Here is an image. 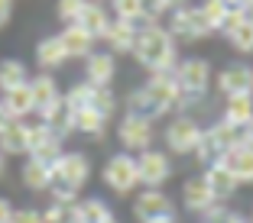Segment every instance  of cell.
I'll use <instances>...</instances> for the list:
<instances>
[{
  "mask_svg": "<svg viewBox=\"0 0 253 223\" xmlns=\"http://www.w3.org/2000/svg\"><path fill=\"white\" fill-rule=\"evenodd\" d=\"M179 84H175V74L172 71H159V74H149L146 84L133 88L126 94V113L143 120H159L166 117L169 110H179Z\"/></svg>",
  "mask_w": 253,
  "mask_h": 223,
  "instance_id": "obj_1",
  "label": "cell"
},
{
  "mask_svg": "<svg viewBox=\"0 0 253 223\" xmlns=\"http://www.w3.org/2000/svg\"><path fill=\"white\" fill-rule=\"evenodd\" d=\"M130 55L149 74L175 71V65H179V42L172 39V32L166 30L163 23H153V26L136 32V42H133V52Z\"/></svg>",
  "mask_w": 253,
  "mask_h": 223,
  "instance_id": "obj_2",
  "label": "cell"
},
{
  "mask_svg": "<svg viewBox=\"0 0 253 223\" xmlns=\"http://www.w3.org/2000/svg\"><path fill=\"white\" fill-rule=\"evenodd\" d=\"M175 84H179V110H192L195 104L205 100L211 88V62L201 59V55H192V59H179L175 65Z\"/></svg>",
  "mask_w": 253,
  "mask_h": 223,
  "instance_id": "obj_3",
  "label": "cell"
},
{
  "mask_svg": "<svg viewBox=\"0 0 253 223\" xmlns=\"http://www.w3.org/2000/svg\"><path fill=\"white\" fill-rule=\"evenodd\" d=\"M240 139H244V133H240V129H234L231 123H224V120H217V123H211V127L201 129V139H198V149H195V159H198L205 168H208V165H217Z\"/></svg>",
  "mask_w": 253,
  "mask_h": 223,
  "instance_id": "obj_4",
  "label": "cell"
},
{
  "mask_svg": "<svg viewBox=\"0 0 253 223\" xmlns=\"http://www.w3.org/2000/svg\"><path fill=\"white\" fill-rule=\"evenodd\" d=\"M91 178V159L84 152H62L52 165V188L82 194Z\"/></svg>",
  "mask_w": 253,
  "mask_h": 223,
  "instance_id": "obj_5",
  "label": "cell"
},
{
  "mask_svg": "<svg viewBox=\"0 0 253 223\" xmlns=\"http://www.w3.org/2000/svg\"><path fill=\"white\" fill-rule=\"evenodd\" d=\"M101 181L107 191H114L117 197H126L140 188V175H136V156L130 152H114L101 168Z\"/></svg>",
  "mask_w": 253,
  "mask_h": 223,
  "instance_id": "obj_6",
  "label": "cell"
},
{
  "mask_svg": "<svg viewBox=\"0 0 253 223\" xmlns=\"http://www.w3.org/2000/svg\"><path fill=\"white\" fill-rule=\"evenodd\" d=\"M166 30L172 32V39L175 42H198V39H208L211 32V23L205 20V13H201V7H195V3H182V7L169 10V26Z\"/></svg>",
  "mask_w": 253,
  "mask_h": 223,
  "instance_id": "obj_7",
  "label": "cell"
},
{
  "mask_svg": "<svg viewBox=\"0 0 253 223\" xmlns=\"http://www.w3.org/2000/svg\"><path fill=\"white\" fill-rule=\"evenodd\" d=\"M201 123L188 113H179V117L169 120V127L163 129V142L172 156H195L198 149V139H201Z\"/></svg>",
  "mask_w": 253,
  "mask_h": 223,
  "instance_id": "obj_8",
  "label": "cell"
},
{
  "mask_svg": "<svg viewBox=\"0 0 253 223\" xmlns=\"http://www.w3.org/2000/svg\"><path fill=\"white\" fill-rule=\"evenodd\" d=\"M117 139L124 146V152L130 156H140L146 149H153V139H156V127L143 117H133V113H124L117 123Z\"/></svg>",
  "mask_w": 253,
  "mask_h": 223,
  "instance_id": "obj_9",
  "label": "cell"
},
{
  "mask_svg": "<svg viewBox=\"0 0 253 223\" xmlns=\"http://www.w3.org/2000/svg\"><path fill=\"white\" fill-rule=\"evenodd\" d=\"M136 175L143 188H163L172 178V159L163 149H146L136 156Z\"/></svg>",
  "mask_w": 253,
  "mask_h": 223,
  "instance_id": "obj_10",
  "label": "cell"
},
{
  "mask_svg": "<svg viewBox=\"0 0 253 223\" xmlns=\"http://www.w3.org/2000/svg\"><path fill=\"white\" fill-rule=\"evenodd\" d=\"M133 217L140 223H149V220H159V217H175V204L166 191L159 188H146L133 197Z\"/></svg>",
  "mask_w": 253,
  "mask_h": 223,
  "instance_id": "obj_11",
  "label": "cell"
},
{
  "mask_svg": "<svg viewBox=\"0 0 253 223\" xmlns=\"http://www.w3.org/2000/svg\"><path fill=\"white\" fill-rule=\"evenodd\" d=\"M62 152H65L62 139L45 127V123H30V156L26 159H36V162H42V165L52 168L55 159H59Z\"/></svg>",
  "mask_w": 253,
  "mask_h": 223,
  "instance_id": "obj_12",
  "label": "cell"
},
{
  "mask_svg": "<svg viewBox=\"0 0 253 223\" xmlns=\"http://www.w3.org/2000/svg\"><path fill=\"white\" fill-rule=\"evenodd\" d=\"M114 78H117V59H114L111 52H91L88 59H84V81L91 84V88H111Z\"/></svg>",
  "mask_w": 253,
  "mask_h": 223,
  "instance_id": "obj_13",
  "label": "cell"
},
{
  "mask_svg": "<svg viewBox=\"0 0 253 223\" xmlns=\"http://www.w3.org/2000/svg\"><path fill=\"white\" fill-rule=\"evenodd\" d=\"M30 94H33V113H45L49 107L62 100V88L55 81V74L49 71H39L30 78Z\"/></svg>",
  "mask_w": 253,
  "mask_h": 223,
  "instance_id": "obj_14",
  "label": "cell"
},
{
  "mask_svg": "<svg viewBox=\"0 0 253 223\" xmlns=\"http://www.w3.org/2000/svg\"><path fill=\"white\" fill-rule=\"evenodd\" d=\"M0 156L3 159L30 156V123L26 120H13L7 129H0Z\"/></svg>",
  "mask_w": 253,
  "mask_h": 223,
  "instance_id": "obj_15",
  "label": "cell"
},
{
  "mask_svg": "<svg viewBox=\"0 0 253 223\" xmlns=\"http://www.w3.org/2000/svg\"><path fill=\"white\" fill-rule=\"evenodd\" d=\"M182 204H185L188 214L201 217L205 210H211L214 204H221V201H214V194H211V188L205 185L201 175H192V178H185V185H182Z\"/></svg>",
  "mask_w": 253,
  "mask_h": 223,
  "instance_id": "obj_16",
  "label": "cell"
},
{
  "mask_svg": "<svg viewBox=\"0 0 253 223\" xmlns=\"http://www.w3.org/2000/svg\"><path fill=\"white\" fill-rule=\"evenodd\" d=\"M221 165L237 178V185H253V142L240 139L237 146L221 159Z\"/></svg>",
  "mask_w": 253,
  "mask_h": 223,
  "instance_id": "obj_17",
  "label": "cell"
},
{
  "mask_svg": "<svg viewBox=\"0 0 253 223\" xmlns=\"http://www.w3.org/2000/svg\"><path fill=\"white\" fill-rule=\"evenodd\" d=\"M59 42H62V49H65V59L72 62V59H88L91 52H94V42L97 39H91L88 32L78 26V23H72V26H65V30L59 32Z\"/></svg>",
  "mask_w": 253,
  "mask_h": 223,
  "instance_id": "obj_18",
  "label": "cell"
},
{
  "mask_svg": "<svg viewBox=\"0 0 253 223\" xmlns=\"http://www.w3.org/2000/svg\"><path fill=\"white\" fill-rule=\"evenodd\" d=\"M136 26L133 23H126V20H111V26H107L104 32V42H107V52L117 59V55H126V52H133V42H136Z\"/></svg>",
  "mask_w": 253,
  "mask_h": 223,
  "instance_id": "obj_19",
  "label": "cell"
},
{
  "mask_svg": "<svg viewBox=\"0 0 253 223\" xmlns=\"http://www.w3.org/2000/svg\"><path fill=\"white\" fill-rule=\"evenodd\" d=\"M111 20H114L111 10H107L101 0H88V3H84V10H82V16H78V26H82L91 39H104Z\"/></svg>",
  "mask_w": 253,
  "mask_h": 223,
  "instance_id": "obj_20",
  "label": "cell"
},
{
  "mask_svg": "<svg viewBox=\"0 0 253 223\" xmlns=\"http://www.w3.org/2000/svg\"><path fill=\"white\" fill-rule=\"evenodd\" d=\"M201 178H205V185L211 188L214 201H221V204H224V201H231L234 194H237V188H240V185H237V178H234V175L224 168L221 162H217V165H208Z\"/></svg>",
  "mask_w": 253,
  "mask_h": 223,
  "instance_id": "obj_21",
  "label": "cell"
},
{
  "mask_svg": "<svg viewBox=\"0 0 253 223\" xmlns=\"http://www.w3.org/2000/svg\"><path fill=\"white\" fill-rule=\"evenodd\" d=\"M214 88L221 91L224 97H234V94H250V68H247V65H227L224 71H217Z\"/></svg>",
  "mask_w": 253,
  "mask_h": 223,
  "instance_id": "obj_22",
  "label": "cell"
},
{
  "mask_svg": "<svg viewBox=\"0 0 253 223\" xmlns=\"http://www.w3.org/2000/svg\"><path fill=\"white\" fill-rule=\"evenodd\" d=\"M221 120L244 133V129L253 123V94H234V97H227V100H224V117Z\"/></svg>",
  "mask_w": 253,
  "mask_h": 223,
  "instance_id": "obj_23",
  "label": "cell"
},
{
  "mask_svg": "<svg viewBox=\"0 0 253 223\" xmlns=\"http://www.w3.org/2000/svg\"><path fill=\"white\" fill-rule=\"evenodd\" d=\"M20 181H23V188H26V191L45 194L49 188H52V168H49V165H42V162H36V159H26V162H23V168H20Z\"/></svg>",
  "mask_w": 253,
  "mask_h": 223,
  "instance_id": "obj_24",
  "label": "cell"
},
{
  "mask_svg": "<svg viewBox=\"0 0 253 223\" xmlns=\"http://www.w3.org/2000/svg\"><path fill=\"white\" fill-rule=\"evenodd\" d=\"M111 217H114V210L101 197H82L72 207V223H107Z\"/></svg>",
  "mask_w": 253,
  "mask_h": 223,
  "instance_id": "obj_25",
  "label": "cell"
},
{
  "mask_svg": "<svg viewBox=\"0 0 253 223\" xmlns=\"http://www.w3.org/2000/svg\"><path fill=\"white\" fill-rule=\"evenodd\" d=\"M221 32L227 36V42H231L234 52H240V55H250L253 52V26H250V23H244L237 13H231V20L224 23Z\"/></svg>",
  "mask_w": 253,
  "mask_h": 223,
  "instance_id": "obj_26",
  "label": "cell"
},
{
  "mask_svg": "<svg viewBox=\"0 0 253 223\" xmlns=\"http://www.w3.org/2000/svg\"><path fill=\"white\" fill-rule=\"evenodd\" d=\"M36 65L42 68V71H49L52 74L55 68H62L65 65V49H62V42H59V36H45V39H39L36 42Z\"/></svg>",
  "mask_w": 253,
  "mask_h": 223,
  "instance_id": "obj_27",
  "label": "cell"
},
{
  "mask_svg": "<svg viewBox=\"0 0 253 223\" xmlns=\"http://www.w3.org/2000/svg\"><path fill=\"white\" fill-rule=\"evenodd\" d=\"M39 123H45L59 139H68V136L75 133V120H72V110L65 107V100H59L55 107H49L45 113H39Z\"/></svg>",
  "mask_w": 253,
  "mask_h": 223,
  "instance_id": "obj_28",
  "label": "cell"
},
{
  "mask_svg": "<svg viewBox=\"0 0 253 223\" xmlns=\"http://www.w3.org/2000/svg\"><path fill=\"white\" fill-rule=\"evenodd\" d=\"M0 104L7 107V113L13 120H26L33 113V94H30V81L23 84V88H13L7 94H0Z\"/></svg>",
  "mask_w": 253,
  "mask_h": 223,
  "instance_id": "obj_29",
  "label": "cell"
},
{
  "mask_svg": "<svg viewBox=\"0 0 253 223\" xmlns=\"http://www.w3.org/2000/svg\"><path fill=\"white\" fill-rule=\"evenodd\" d=\"M30 81V68L20 59H0V94H7L13 88H23Z\"/></svg>",
  "mask_w": 253,
  "mask_h": 223,
  "instance_id": "obj_30",
  "label": "cell"
},
{
  "mask_svg": "<svg viewBox=\"0 0 253 223\" xmlns=\"http://www.w3.org/2000/svg\"><path fill=\"white\" fill-rule=\"evenodd\" d=\"M72 120H75V133H82V136H94V139H101V136H104V129H107V120L101 117L97 110H91V107L75 110Z\"/></svg>",
  "mask_w": 253,
  "mask_h": 223,
  "instance_id": "obj_31",
  "label": "cell"
},
{
  "mask_svg": "<svg viewBox=\"0 0 253 223\" xmlns=\"http://www.w3.org/2000/svg\"><path fill=\"white\" fill-rule=\"evenodd\" d=\"M111 16L114 20L133 23L136 30H146V23H143V16H140V0H111Z\"/></svg>",
  "mask_w": 253,
  "mask_h": 223,
  "instance_id": "obj_32",
  "label": "cell"
},
{
  "mask_svg": "<svg viewBox=\"0 0 253 223\" xmlns=\"http://www.w3.org/2000/svg\"><path fill=\"white\" fill-rule=\"evenodd\" d=\"M91 110H97L104 120H111L117 113V97H114L111 88H91Z\"/></svg>",
  "mask_w": 253,
  "mask_h": 223,
  "instance_id": "obj_33",
  "label": "cell"
},
{
  "mask_svg": "<svg viewBox=\"0 0 253 223\" xmlns=\"http://www.w3.org/2000/svg\"><path fill=\"white\" fill-rule=\"evenodd\" d=\"M198 7H201V13H205V20L211 23V30H214V32H217V30H224V23L231 20V13H234V10L224 7L221 0H201Z\"/></svg>",
  "mask_w": 253,
  "mask_h": 223,
  "instance_id": "obj_34",
  "label": "cell"
},
{
  "mask_svg": "<svg viewBox=\"0 0 253 223\" xmlns=\"http://www.w3.org/2000/svg\"><path fill=\"white\" fill-rule=\"evenodd\" d=\"M169 3L166 0H140V16L146 26H153V23H159L163 16H169Z\"/></svg>",
  "mask_w": 253,
  "mask_h": 223,
  "instance_id": "obj_35",
  "label": "cell"
},
{
  "mask_svg": "<svg viewBox=\"0 0 253 223\" xmlns=\"http://www.w3.org/2000/svg\"><path fill=\"white\" fill-rule=\"evenodd\" d=\"M201 223H247V217H240L237 210H227L224 204H214L211 210L201 214Z\"/></svg>",
  "mask_w": 253,
  "mask_h": 223,
  "instance_id": "obj_36",
  "label": "cell"
},
{
  "mask_svg": "<svg viewBox=\"0 0 253 223\" xmlns=\"http://www.w3.org/2000/svg\"><path fill=\"white\" fill-rule=\"evenodd\" d=\"M84 3H88V0H59V3H55V13H59V20L65 23V26H72V23H78Z\"/></svg>",
  "mask_w": 253,
  "mask_h": 223,
  "instance_id": "obj_37",
  "label": "cell"
},
{
  "mask_svg": "<svg viewBox=\"0 0 253 223\" xmlns=\"http://www.w3.org/2000/svg\"><path fill=\"white\" fill-rule=\"evenodd\" d=\"M72 207H65V204H49V207L39 210V214H42V223H72Z\"/></svg>",
  "mask_w": 253,
  "mask_h": 223,
  "instance_id": "obj_38",
  "label": "cell"
},
{
  "mask_svg": "<svg viewBox=\"0 0 253 223\" xmlns=\"http://www.w3.org/2000/svg\"><path fill=\"white\" fill-rule=\"evenodd\" d=\"M10 223H42V214H39L36 207H16L13 217H10Z\"/></svg>",
  "mask_w": 253,
  "mask_h": 223,
  "instance_id": "obj_39",
  "label": "cell"
},
{
  "mask_svg": "<svg viewBox=\"0 0 253 223\" xmlns=\"http://www.w3.org/2000/svg\"><path fill=\"white\" fill-rule=\"evenodd\" d=\"M10 16H13V0H0V30L10 23Z\"/></svg>",
  "mask_w": 253,
  "mask_h": 223,
  "instance_id": "obj_40",
  "label": "cell"
},
{
  "mask_svg": "<svg viewBox=\"0 0 253 223\" xmlns=\"http://www.w3.org/2000/svg\"><path fill=\"white\" fill-rule=\"evenodd\" d=\"M13 204H10V197H0V223H10V217H13Z\"/></svg>",
  "mask_w": 253,
  "mask_h": 223,
  "instance_id": "obj_41",
  "label": "cell"
},
{
  "mask_svg": "<svg viewBox=\"0 0 253 223\" xmlns=\"http://www.w3.org/2000/svg\"><path fill=\"white\" fill-rule=\"evenodd\" d=\"M234 13H237L244 23H250V26H253V3H244V7H240V10H234Z\"/></svg>",
  "mask_w": 253,
  "mask_h": 223,
  "instance_id": "obj_42",
  "label": "cell"
},
{
  "mask_svg": "<svg viewBox=\"0 0 253 223\" xmlns=\"http://www.w3.org/2000/svg\"><path fill=\"white\" fill-rule=\"evenodd\" d=\"M10 123H13V117H10V113H7V107L0 104V129H7Z\"/></svg>",
  "mask_w": 253,
  "mask_h": 223,
  "instance_id": "obj_43",
  "label": "cell"
},
{
  "mask_svg": "<svg viewBox=\"0 0 253 223\" xmlns=\"http://www.w3.org/2000/svg\"><path fill=\"white\" fill-rule=\"evenodd\" d=\"M149 223H179V217H159V220H149Z\"/></svg>",
  "mask_w": 253,
  "mask_h": 223,
  "instance_id": "obj_44",
  "label": "cell"
},
{
  "mask_svg": "<svg viewBox=\"0 0 253 223\" xmlns=\"http://www.w3.org/2000/svg\"><path fill=\"white\" fill-rule=\"evenodd\" d=\"M166 3H169V7L175 10V7H182V3H185V0H166Z\"/></svg>",
  "mask_w": 253,
  "mask_h": 223,
  "instance_id": "obj_45",
  "label": "cell"
},
{
  "mask_svg": "<svg viewBox=\"0 0 253 223\" xmlns=\"http://www.w3.org/2000/svg\"><path fill=\"white\" fill-rule=\"evenodd\" d=\"M3 171H7V159L0 156V175H3Z\"/></svg>",
  "mask_w": 253,
  "mask_h": 223,
  "instance_id": "obj_46",
  "label": "cell"
},
{
  "mask_svg": "<svg viewBox=\"0 0 253 223\" xmlns=\"http://www.w3.org/2000/svg\"><path fill=\"white\" fill-rule=\"evenodd\" d=\"M250 94H253V68H250Z\"/></svg>",
  "mask_w": 253,
  "mask_h": 223,
  "instance_id": "obj_47",
  "label": "cell"
},
{
  "mask_svg": "<svg viewBox=\"0 0 253 223\" xmlns=\"http://www.w3.org/2000/svg\"><path fill=\"white\" fill-rule=\"evenodd\" d=\"M107 223H120V220H117V217H111V220H107Z\"/></svg>",
  "mask_w": 253,
  "mask_h": 223,
  "instance_id": "obj_48",
  "label": "cell"
},
{
  "mask_svg": "<svg viewBox=\"0 0 253 223\" xmlns=\"http://www.w3.org/2000/svg\"><path fill=\"white\" fill-rule=\"evenodd\" d=\"M247 223H253V210H250V217H247Z\"/></svg>",
  "mask_w": 253,
  "mask_h": 223,
  "instance_id": "obj_49",
  "label": "cell"
},
{
  "mask_svg": "<svg viewBox=\"0 0 253 223\" xmlns=\"http://www.w3.org/2000/svg\"><path fill=\"white\" fill-rule=\"evenodd\" d=\"M244 3H253V0H244Z\"/></svg>",
  "mask_w": 253,
  "mask_h": 223,
  "instance_id": "obj_50",
  "label": "cell"
}]
</instances>
